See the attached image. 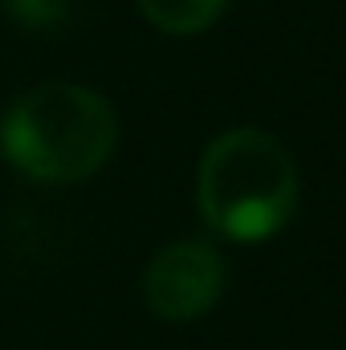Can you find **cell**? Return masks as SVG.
Returning <instances> with one entry per match:
<instances>
[{
	"label": "cell",
	"mask_w": 346,
	"mask_h": 350,
	"mask_svg": "<svg viewBox=\"0 0 346 350\" xmlns=\"http://www.w3.org/2000/svg\"><path fill=\"white\" fill-rule=\"evenodd\" d=\"M196 204L212 232L241 245L269 241L297 208V163L269 131L232 126L200 159Z\"/></svg>",
	"instance_id": "obj_1"
},
{
	"label": "cell",
	"mask_w": 346,
	"mask_h": 350,
	"mask_svg": "<svg viewBox=\"0 0 346 350\" xmlns=\"http://www.w3.org/2000/svg\"><path fill=\"white\" fill-rule=\"evenodd\" d=\"M118 122L102 94L74 82L25 90L0 118V155L37 183H78L114 151Z\"/></svg>",
	"instance_id": "obj_2"
},
{
	"label": "cell",
	"mask_w": 346,
	"mask_h": 350,
	"mask_svg": "<svg viewBox=\"0 0 346 350\" xmlns=\"http://www.w3.org/2000/svg\"><path fill=\"white\" fill-rule=\"evenodd\" d=\"M143 293H147V306L155 318L191 322L220 301L224 257L204 241H175L151 257L147 277H143Z\"/></svg>",
	"instance_id": "obj_3"
},
{
	"label": "cell",
	"mask_w": 346,
	"mask_h": 350,
	"mask_svg": "<svg viewBox=\"0 0 346 350\" xmlns=\"http://www.w3.org/2000/svg\"><path fill=\"white\" fill-rule=\"evenodd\" d=\"M139 8L155 29L172 37H191V33H204L228 8V0H139Z\"/></svg>",
	"instance_id": "obj_4"
},
{
	"label": "cell",
	"mask_w": 346,
	"mask_h": 350,
	"mask_svg": "<svg viewBox=\"0 0 346 350\" xmlns=\"http://www.w3.org/2000/svg\"><path fill=\"white\" fill-rule=\"evenodd\" d=\"M4 8L29 29H53L70 16V0H4Z\"/></svg>",
	"instance_id": "obj_5"
}]
</instances>
